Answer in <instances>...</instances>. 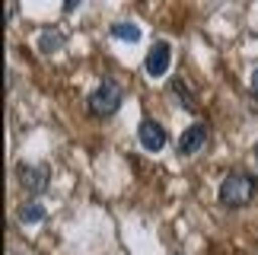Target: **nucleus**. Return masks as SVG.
<instances>
[{"label":"nucleus","mask_w":258,"mask_h":255,"mask_svg":"<svg viewBox=\"0 0 258 255\" xmlns=\"http://www.w3.org/2000/svg\"><path fill=\"white\" fill-rule=\"evenodd\" d=\"M258 192V179L252 172H230L226 179L220 182V204L223 208H242V204H249Z\"/></svg>","instance_id":"f257e3e1"},{"label":"nucleus","mask_w":258,"mask_h":255,"mask_svg":"<svg viewBox=\"0 0 258 255\" xmlns=\"http://www.w3.org/2000/svg\"><path fill=\"white\" fill-rule=\"evenodd\" d=\"M86 102H89V112L93 115L108 118V115H115L118 109H121V86H118L115 80H102L93 93H89Z\"/></svg>","instance_id":"f03ea898"},{"label":"nucleus","mask_w":258,"mask_h":255,"mask_svg":"<svg viewBox=\"0 0 258 255\" xmlns=\"http://www.w3.org/2000/svg\"><path fill=\"white\" fill-rule=\"evenodd\" d=\"M16 175H19V182H23V188H26L29 195H42V192L48 188L51 169H48L45 163H38V166H29V163H23V166L16 169Z\"/></svg>","instance_id":"7ed1b4c3"},{"label":"nucleus","mask_w":258,"mask_h":255,"mask_svg":"<svg viewBox=\"0 0 258 255\" xmlns=\"http://www.w3.org/2000/svg\"><path fill=\"white\" fill-rule=\"evenodd\" d=\"M137 141H141L144 150L156 153V150L166 147V128L160 121H153V118H144L141 124H137Z\"/></svg>","instance_id":"20e7f679"},{"label":"nucleus","mask_w":258,"mask_h":255,"mask_svg":"<svg viewBox=\"0 0 258 255\" xmlns=\"http://www.w3.org/2000/svg\"><path fill=\"white\" fill-rule=\"evenodd\" d=\"M172 64V48L166 42H156L150 51H147V61H144V71L150 77H166V71H169Z\"/></svg>","instance_id":"39448f33"},{"label":"nucleus","mask_w":258,"mask_h":255,"mask_svg":"<svg viewBox=\"0 0 258 255\" xmlns=\"http://www.w3.org/2000/svg\"><path fill=\"white\" fill-rule=\"evenodd\" d=\"M204 141H207V128L204 124H188L182 131V137H178V153L191 156V153H198L204 147Z\"/></svg>","instance_id":"423d86ee"},{"label":"nucleus","mask_w":258,"mask_h":255,"mask_svg":"<svg viewBox=\"0 0 258 255\" xmlns=\"http://www.w3.org/2000/svg\"><path fill=\"white\" fill-rule=\"evenodd\" d=\"M112 38H121V42H137V38H141V26H134V23H115L112 26Z\"/></svg>","instance_id":"0eeeda50"},{"label":"nucleus","mask_w":258,"mask_h":255,"mask_svg":"<svg viewBox=\"0 0 258 255\" xmlns=\"http://www.w3.org/2000/svg\"><path fill=\"white\" fill-rule=\"evenodd\" d=\"M19 220H23V223L45 220V208H42V204H23V208H19Z\"/></svg>","instance_id":"6e6552de"},{"label":"nucleus","mask_w":258,"mask_h":255,"mask_svg":"<svg viewBox=\"0 0 258 255\" xmlns=\"http://www.w3.org/2000/svg\"><path fill=\"white\" fill-rule=\"evenodd\" d=\"M172 93L178 96V105H185V109H191V105H195V93H188V86H185L182 77H175V80H172Z\"/></svg>","instance_id":"1a4fd4ad"},{"label":"nucleus","mask_w":258,"mask_h":255,"mask_svg":"<svg viewBox=\"0 0 258 255\" xmlns=\"http://www.w3.org/2000/svg\"><path fill=\"white\" fill-rule=\"evenodd\" d=\"M57 42H61V38H57L54 32H45V38H42V48H45V51H54V48H57Z\"/></svg>","instance_id":"9d476101"},{"label":"nucleus","mask_w":258,"mask_h":255,"mask_svg":"<svg viewBox=\"0 0 258 255\" xmlns=\"http://www.w3.org/2000/svg\"><path fill=\"white\" fill-rule=\"evenodd\" d=\"M80 7V0H64V13H71V10Z\"/></svg>","instance_id":"9b49d317"},{"label":"nucleus","mask_w":258,"mask_h":255,"mask_svg":"<svg viewBox=\"0 0 258 255\" xmlns=\"http://www.w3.org/2000/svg\"><path fill=\"white\" fill-rule=\"evenodd\" d=\"M252 90H255V93H258V71H255V74H252Z\"/></svg>","instance_id":"f8f14e48"},{"label":"nucleus","mask_w":258,"mask_h":255,"mask_svg":"<svg viewBox=\"0 0 258 255\" xmlns=\"http://www.w3.org/2000/svg\"><path fill=\"white\" fill-rule=\"evenodd\" d=\"M255 163H258V144H255Z\"/></svg>","instance_id":"ddd939ff"}]
</instances>
